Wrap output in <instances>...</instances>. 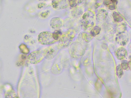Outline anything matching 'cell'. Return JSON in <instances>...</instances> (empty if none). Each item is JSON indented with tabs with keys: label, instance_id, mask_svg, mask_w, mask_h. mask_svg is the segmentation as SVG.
<instances>
[{
	"label": "cell",
	"instance_id": "cell-18",
	"mask_svg": "<svg viewBox=\"0 0 131 98\" xmlns=\"http://www.w3.org/2000/svg\"><path fill=\"white\" fill-rule=\"evenodd\" d=\"M68 3L69 4L70 6L74 8L77 6V3H76V0H68Z\"/></svg>",
	"mask_w": 131,
	"mask_h": 98
},
{
	"label": "cell",
	"instance_id": "cell-11",
	"mask_svg": "<svg viewBox=\"0 0 131 98\" xmlns=\"http://www.w3.org/2000/svg\"><path fill=\"white\" fill-rule=\"evenodd\" d=\"M116 55L118 59L119 60H122L126 58L127 56V50L125 48L120 47L117 50Z\"/></svg>",
	"mask_w": 131,
	"mask_h": 98
},
{
	"label": "cell",
	"instance_id": "cell-4",
	"mask_svg": "<svg viewBox=\"0 0 131 98\" xmlns=\"http://www.w3.org/2000/svg\"><path fill=\"white\" fill-rule=\"evenodd\" d=\"M45 58L44 50H37L29 54L28 60L30 63L36 64L41 61Z\"/></svg>",
	"mask_w": 131,
	"mask_h": 98
},
{
	"label": "cell",
	"instance_id": "cell-9",
	"mask_svg": "<svg viewBox=\"0 0 131 98\" xmlns=\"http://www.w3.org/2000/svg\"><path fill=\"white\" fill-rule=\"evenodd\" d=\"M63 20L60 18L55 17L52 18L50 22V26L52 29L58 30L60 29L63 25Z\"/></svg>",
	"mask_w": 131,
	"mask_h": 98
},
{
	"label": "cell",
	"instance_id": "cell-12",
	"mask_svg": "<svg viewBox=\"0 0 131 98\" xmlns=\"http://www.w3.org/2000/svg\"><path fill=\"white\" fill-rule=\"evenodd\" d=\"M83 10L79 8H75L72 11V16L75 17H80L83 14Z\"/></svg>",
	"mask_w": 131,
	"mask_h": 98
},
{
	"label": "cell",
	"instance_id": "cell-24",
	"mask_svg": "<svg viewBox=\"0 0 131 98\" xmlns=\"http://www.w3.org/2000/svg\"><path fill=\"white\" fill-rule=\"evenodd\" d=\"M39 1H43V0H39Z\"/></svg>",
	"mask_w": 131,
	"mask_h": 98
},
{
	"label": "cell",
	"instance_id": "cell-2",
	"mask_svg": "<svg viewBox=\"0 0 131 98\" xmlns=\"http://www.w3.org/2000/svg\"><path fill=\"white\" fill-rule=\"evenodd\" d=\"M81 24L86 30L91 29L95 24L94 14L92 12H87L84 14L82 18Z\"/></svg>",
	"mask_w": 131,
	"mask_h": 98
},
{
	"label": "cell",
	"instance_id": "cell-7",
	"mask_svg": "<svg viewBox=\"0 0 131 98\" xmlns=\"http://www.w3.org/2000/svg\"><path fill=\"white\" fill-rule=\"evenodd\" d=\"M115 40L118 44L124 46L128 42L129 37L128 35L125 32H121L116 35Z\"/></svg>",
	"mask_w": 131,
	"mask_h": 98
},
{
	"label": "cell",
	"instance_id": "cell-3",
	"mask_svg": "<svg viewBox=\"0 0 131 98\" xmlns=\"http://www.w3.org/2000/svg\"><path fill=\"white\" fill-rule=\"evenodd\" d=\"M39 43L43 45H48L56 42L54 39L52 33L49 32H43L39 34L38 38Z\"/></svg>",
	"mask_w": 131,
	"mask_h": 98
},
{
	"label": "cell",
	"instance_id": "cell-20",
	"mask_svg": "<svg viewBox=\"0 0 131 98\" xmlns=\"http://www.w3.org/2000/svg\"><path fill=\"white\" fill-rule=\"evenodd\" d=\"M49 13H50L49 11H47L44 12H43L42 13H41L40 16L43 18H46V17L49 16Z\"/></svg>",
	"mask_w": 131,
	"mask_h": 98
},
{
	"label": "cell",
	"instance_id": "cell-6",
	"mask_svg": "<svg viewBox=\"0 0 131 98\" xmlns=\"http://www.w3.org/2000/svg\"><path fill=\"white\" fill-rule=\"evenodd\" d=\"M60 48L57 45L50 46L44 50L45 58L48 59H52L56 56Z\"/></svg>",
	"mask_w": 131,
	"mask_h": 98
},
{
	"label": "cell",
	"instance_id": "cell-17",
	"mask_svg": "<svg viewBox=\"0 0 131 98\" xmlns=\"http://www.w3.org/2000/svg\"><path fill=\"white\" fill-rule=\"evenodd\" d=\"M121 66L124 70H126L129 67L128 62L126 60H124L121 62Z\"/></svg>",
	"mask_w": 131,
	"mask_h": 98
},
{
	"label": "cell",
	"instance_id": "cell-23",
	"mask_svg": "<svg viewBox=\"0 0 131 98\" xmlns=\"http://www.w3.org/2000/svg\"><path fill=\"white\" fill-rule=\"evenodd\" d=\"M111 1L112 2H116V1H117V0H111Z\"/></svg>",
	"mask_w": 131,
	"mask_h": 98
},
{
	"label": "cell",
	"instance_id": "cell-19",
	"mask_svg": "<svg viewBox=\"0 0 131 98\" xmlns=\"http://www.w3.org/2000/svg\"><path fill=\"white\" fill-rule=\"evenodd\" d=\"M109 8L111 10H113L116 8V2H112L109 5Z\"/></svg>",
	"mask_w": 131,
	"mask_h": 98
},
{
	"label": "cell",
	"instance_id": "cell-13",
	"mask_svg": "<svg viewBox=\"0 0 131 98\" xmlns=\"http://www.w3.org/2000/svg\"><path fill=\"white\" fill-rule=\"evenodd\" d=\"M100 30H101L100 28L98 26H95L91 31L90 35L92 37H95L97 35H98L100 33Z\"/></svg>",
	"mask_w": 131,
	"mask_h": 98
},
{
	"label": "cell",
	"instance_id": "cell-22",
	"mask_svg": "<svg viewBox=\"0 0 131 98\" xmlns=\"http://www.w3.org/2000/svg\"><path fill=\"white\" fill-rule=\"evenodd\" d=\"M112 2L111 0H104L103 3L105 5L108 6V5H109Z\"/></svg>",
	"mask_w": 131,
	"mask_h": 98
},
{
	"label": "cell",
	"instance_id": "cell-21",
	"mask_svg": "<svg viewBox=\"0 0 131 98\" xmlns=\"http://www.w3.org/2000/svg\"><path fill=\"white\" fill-rule=\"evenodd\" d=\"M46 6V4L44 3H40L37 5V7L38 8L41 9L43 8Z\"/></svg>",
	"mask_w": 131,
	"mask_h": 98
},
{
	"label": "cell",
	"instance_id": "cell-5",
	"mask_svg": "<svg viewBox=\"0 0 131 98\" xmlns=\"http://www.w3.org/2000/svg\"><path fill=\"white\" fill-rule=\"evenodd\" d=\"M82 46L78 42L74 43L71 45L70 53L72 57L77 58L84 54L85 50Z\"/></svg>",
	"mask_w": 131,
	"mask_h": 98
},
{
	"label": "cell",
	"instance_id": "cell-14",
	"mask_svg": "<svg viewBox=\"0 0 131 98\" xmlns=\"http://www.w3.org/2000/svg\"><path fill=\"white\" fill-rule=\"evenodd\" d=\"M113 16L114 20L116 22H120L123 20V17L121 16L118 13L115 12H113Z\"/></svg>",
	"mask_w": 131,
	"mask_h": 98
},
{
	"label": "cell",
	"instance_id": "cell-15",
	"mask_svg": "<svg viewBox=\"0 0 131 98\" xmlns=\"http://www.w3.org/2000/svg\"><path fill=\"white\" fill-rule=\"evenodd\" d=\"M52 34H53V37L54 39L56 41H57L62 35V33L60 30H56L52 33Z\"/></svg>",
	"mask_w": 131,
	"mask_h": 98
},
{
	"label": "cell",
	"instance_id": "cell-10",
	"mask_svg": "<svg viewBox=\"0 0 131 98\" xmlns=\"http://www.w3.org/2000/svg\"><path fill=\"white\" fill-rule=\"evenodd\" d=\"M93 37L90 34L85 32H82L79 34L78 39L79 41L82 43H88L92 40Z\"/></svg>",
	"mask_w": 131,
	"mask_h": 98
},
{
	"label": "cell",
	"instance_id": "cell-8",
	"mask_svg": "<svg viewBox=\"0 0 131 98\" xmlns=\"http://www.w3.org/2000/svg\"><path fill=\"white\" fill-rule=\"evenodd\" d=\"M52 5L54 8L62 9L67 8L68 4L67 0H53Z\"/></svg>",
	"mask_w": 131,
	"mask_h": 98
},
{
	"label": "cell",
	"instance_id": "cell-16",
	"mask_svg": "<svg viewBox=\"0 0 131 98\" xmlns=\"http://www.w3.org/2000/svg\"><path fill=\"white\" fill-rule=\"evenodd\" d=\"M116 75L119 78L122 77L123 74V69L120 65H118L116 67Z\"/></svg>",
	"mask_w": 131,
	"mask_h": 98
},
{
	"label": "cell",
	"instance_id": "cell-1",
	"mask_svg": "<svg viewBox=\"0 0 131 98\" xmlns=\"http://www.w3.org/2000/svg\"><path fill=\"white\" fill-rule=\"evenodd\" d=\"M75 32L73 30H68L63 34H62L59 40L58 46L60 48H67L75 38Z\"/></svg>",
	"mask_w": 131,
	"mask_h": 98
}]
</instances>
